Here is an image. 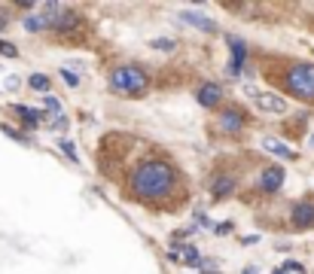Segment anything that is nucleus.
Wrapping results in <instances>:
<instances>
[{
    "label": "nucleus",
    "instance_id": "nucleus-1",
    "mask_svg": "<svg viewBox=\"0 0 314 274\" xmlns=\"http://www.w3.org/2000/svg\"><path fill=\"white\" fill-rule=\"evenodd\" d=\"M174 183H177V177H174V168L168 161H144L131 174V189L141 198H165L171 195Z\"/></svg>",
    "mask_w": 314,
    "mask_h": 274
},
{
    "label": "nucleus",
    "instance_id": "nucleus-2",
    "mask_svg": "<svg viewBox=\"0 0 314 274\" xmlns=\"http://www.w3.org/2000/svg\"><path fill=\"white\" fill-rule=\"evenodd\" d=\"M110 82L116 91H122V95H144L150 79H147V73L141 67H116L110 73Z\"/></svg>",
    "mask_w": 314,
    "mask_h": 274
},
{
    "label": "nucleus",
    "instance_id": "nucleus-3",
    "mask_svg": "<svg viewBox=\"0 0 314 274\" xmlns=\"http://www.w3.org/2000/svg\"><path fill=\"white\" fill-rule=\"evenodd\" d=\"M287 88L293 91V95H299L305 101H314V67L311 64H296L287 70V77H284Z\"/></svg>",
    "mask_w": 314,
    "mask_h": 274
},
{
    "label": "nucleus",
    "instance_id": "nucleus-4",
    "mask_svg": "<svg viewBox=\"0 0 314 274\" xmlns=\"http://www.w3.org/2000/svg\"><path fill=\"white\" fill-rule=\"evenodd\" d=\"M168 256H171L174 262H183V265H198V262H201L198 250H196V247H189V244H177V247H171V250H168Z\"/></svg>",
    "mask_w": 314,
    "mask_h": 274
},
{
    "label": "nucleus",
    "instance_id": "nucleus-5",
    "mask_svg": "<svg viewBox=\"0 0 314 274\" xmlns=\"http://www.w3.org/2000/svg\"><path fill=\"white\" fill-rule=\"evenodd\" d=\"M293 226L296 229L314 226V204H311V201H299V204L293 207Z\"/></svg>",
    "mask_w": 314,
    "mask_h": 274
},
{
    "label": "nucleus",
    "instance_id": "nucleus-6",
    "mask_svg": "<svg viewBox=\"0 0 314 274\" xmlns=\"http://www.w3.org/2000/svg\"><path fill=\"white\" fill-rule=\"evenodd\" d=\"M256 107L266 110V113H284V110H287V101L277 98V95H272V91H259V95H256Z\"/></svg>",
    "mask_w": 314,
    "mask_h": 274
},
{
    "label": "nucleus",
    "instance_id": "nucleus-7",
    "mask_svg": "<svg viewBox=\"0 0 314 274\" xmlns=\"http://www.w3.org/2000/svg\"><path fill=\"white\" fill-rule=\"evenodd\" d=\"M220 128H223V131L226 134H235V131H241V128H244V113H241V110H226V113L220 116Z\"/></svg>",
    "mask_w": 314,
    "mask_h": 274
},
{
    "label": "nucleus",
    "instance_id": "nucleus-8",
    "mask_svg": "<svg viewBox=\"0 0 314 274\" xmlns=\"http://www.w3.org/2000/svg\"><path fill=\"white\" fill-rule=\"evenodd\" d=\"M281 183H284V168H266L263 171V180H259V186H263V192H277L281 189Z\"/></svg>",
    "mask_w": 314,
    "mask_h": 274
},
{
    "label": "nucleus",
    "instance_id": "nucleus-9",
    "mask_svg": "<svg viewBox=\"0 0 314 274\" xmlns=\"http://www.w3.org/2000/svg\"><path fill=\"white\" fill-rule=\"evenodd\" d=\"M220 98H223V88H220L217 82H204V85L198 88V104H201V107H217Z\"/></svg>",
    "mask_w": 314,
    "mask_h": 274
},
{
    "label": "nucleus",
    "instance_id": "nucleus-10",
    "mask_svg": "<svg viewBox=\"0 0 314 274\" xmlns=\"http://www.w3.org/2000/svg\"><path fill=\"white\" fill-rule=\"evenodd\" d=\"M244 58H247V46H244L241 40H232V64H229V73H232V77H238V73H241Z\"/></svg>",
    "mask_w": 314,
    "mask_h": 274
},
{
    "label": "nucleus",
    "instance_id": "nucleus-11",
    "mask_svg": "<svg viewBox=\"0 0 314 274\" xmlns=\"http://www.w3.org/2000/svg\"><path fill=\"white\" fill-rule=\"evenodd\" d=\"M180 18H183V22H189V25H193V28H201V31H217V25L211 22V18H207V15H198V12H180Z\"/></svg>",
    "mask_w": 314,
    "mask_h": 274
},
{
    "label": "nucleus",
    "instance_id": "nucleus-12",
    "mask_svg": "<svg viewBox=\"0 0 314 274\" xmlns=\"http://www.w3.org/2000/svg\"><path fill=\"white\" fill-rule=\"evenodd\" d=\"M232 189H235V177H217V183H214V198L232 195Z\"/></svg>",
    "mask_w": 314,
    "mask_h": 274
},
{
    "label": "nucleus",
    "instance_id": "nucleus-13",
    "mask_svg": "<svg viewBox=\"0 0 314 274\" xmlns=\"http://www.w3.org/2000/svg\"><path fill=\"white\" fill-rule=\"evenodd\" d=\"M12 110H15V113H19V116H22V119H25V122H28L31 128H34V125H37V119H43V116L37 113V110H31V107H22V104H15Z\"/></svg>",
    "mask_w": 314,
    "mask_h": 274
},
{
    "label": "nucleus",
    "instance_id": "nucleus-14",
    "mask_svg": "<svg viewBox=\"0 0 314 274\" xmlns=\"http://www.w3.org/2000/svg\"><path fill=\"white\" fill-rule=\"evenodd\" d=\"M266 150L275 153V156H281V158H296V153L287 150V146H284V143H277V140H269V143H266Z\"/></svg>",
    "mask_w": 314,
    "mask_h": 274
},
{
    "label": "nucleus",
    "instance_id": "nucleus-15",
    "mask_svg": "<svg viewBox=\"0 0 314 274\" xmlns=\"http://www.w3.org/2000/svg\"><path fill=\"white\" fill-rule=\"evenodd\" d=\"M28 82H31V88H37V91H49V77H43V73H34Z\"/></svg>",
    "mask_w": 314,
    "mask_h": 274
},
{
    "label": "nucleus",
    "instance_id": "nucleus-16",
    "mask_svg": "<svg viewBox=\"0 0 314 274\" xmlns=\"http://www.w3.org/2000/svg\"><path fill=\"white\" fill-rule=\"evenodd\" d=\"M25 28H28V31H40V28H46L43 15H28V18H25Z\"/></svg>",
    "mask_w": 314,
    "mask_h": 274
},
{
    "label": "nucleus",
    "instance_id": "nucleus-17",
    "mask_svg": "<svg viewBox=\"0 0 314 274\" xmlns=\"http://www.w3.org/2000/svg\"><path fill=\"white\" fill-rule=\"evenodd\" d=\"M58 146L64 150V156L71 158V161H79V156H77V150H74V143H71V140H58Z\"/></svg>",
    "mask_w": 314,
    "mask_h": 274
},
{
    "label": "nucleus",
    "instance_id": "nucleus-18",
    "mask_svg": "<svg viewBox=\"0 0 314 274\" xmlns=\"http://www.w3.org/2000/svg\"><path fill=\"white\" fill-rule=\"evenodd\" d=\"M174 46H177V43H174V40H165V37H162V40H153V49H159V52H171Z\"/></svg>",
    "mask_w": 314,
    "mask_h": 274
},
{
    "label": "nucleus",
    "instance_id": "nucleus-19",
    "mask_svg": "<svg viewBox=\"0 0 314 274\" xmlns=\"http://www.w3.org/2000/svg\"><path fill=\"white\" fill-rule=\"evenodd\" d=\"M0 55H6V58H15L19 52H15V46H12V43H3V40H0Z\"/></svg>",
    "mask_w": 314,
    "mask_h": 274
},
{
    "label": "nucleus",
    "instance_id": "nucleus-20",
    "mask_svg": "<svg viewBox=\"0 0 314 274\" xmlns=\"http://www.w3.org/2000/svg\"><path fill=\"white\" fill-rule=\"evenodd\" d=\"M43 104H46V107L52 110V113H58V110H61V104H58V98H52V95H46V98H43Z\"/></svg>",
    "mask_w": 314,
    "mask_h": 274
},
{
    "label": "nucleus",
    "instance_id": "nucleus-21",
    "mask_svg": "<svg viewBox=\"0 0 314 274\" xmlns=\"http://www.w3.org/2000/svg\"><path fill=\"white\" fill-rule=\"evenodd\" d=\"M64 79H67V82H71V85H79V79L74 77V73H71V70H64Z\"/></svg>",
    "mask_w": 314,
    "mask_h": 274
},
{
    "label": "nucleus",
    "instance_id": "nucleus-22",
    "mask_svg": "<svg viewBox=\"0 0 314 274\" xmlns=\"http://www.w3.org/2000/svg\"><path fill=\"white\" fill-rule=\"evenodd\" d=\"M6 25H9V15H6V12H0V31H6Z\"/></svg>",
    "mask_w": 314,
    "mask_h": 274
},
{
    "label": "nucleus",
    "instance_id": "nucleus-23",
    "mask_svg": "<svg viewBox=\"0 0 314 274\" xmlns=\"http://www.w3.org/2000/svg\"><path fill=\"white\" fill-rule=\"evenodd\" d=\"M284 268H287V271H299V274H302V265H299V262H287Z\"/></svg>",
    "mask_w": 314,
    "mask_h": 274
},
{
    "label": "nucleus",
    "instance_id": "nucleus-24",
    "mask_svg": "<svg viewBox=\"0 0 314 274\" xmlns=\"http://www.w3.org/2000/svg\"><path fill=\"white\" fill-rule=\"evenodd\" d=\"M244 274H256V268H247V271H244Z\"/></svg>",
    "mask_w": 314,
    "mask_h": 274
},
{
    "label": "nucleus",
    "instance_id": "nucleus-25",
    "mask_svg": "<svg viewBox=\"0 0 314 274\" xmlns=\"http://www.w3.org/2000/svg\"><path fill=\"white\" fill-rule=\"evenodd\" d=\"M275 274H281V271H275Z\"/></svg>",
    "mask_w": 314,
    "mask_h": 274
}]
</instances>
